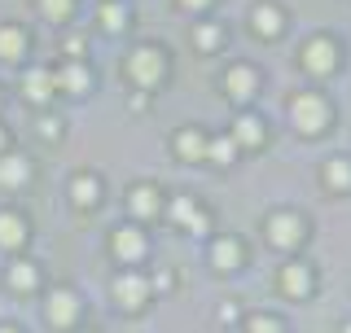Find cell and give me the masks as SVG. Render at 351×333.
<instances>
[{"label": "cell", "instance_id": "obj_1", "mask_svg": "<svg viewBox=\"0 0 351 333\" xmlns=\"http://www.w3.org/2000/svg\"><path fill=\"white\" fill-rule=\"evenodd\" d=\"M285 119H290L294 136L321 140L338 123V106H334L329 92H321V88H294V92L285 97Z\"/></svg>", "mask_w": 351, "mask_h": 333}, {"label": "cell", "instance_id": "obj_2", "mask_svg": "<svg viewBox=\"0 0 351 333\" xmlns=\"http://www.w3.org/2000/svg\"><path fill=\"white\" fill-rule=\"evenodd\" d=\"M123 79H128L132 92L154 97L158 88H167V79H171V49L158 44V40H136L123 53Z\"/></svg>", "mask_w": 351, "mask_h": 333}, {"label": "cell", "instance_id": "obj_3", "mask_svg": "<svg viewBox=\"0 0 351 333\" xmlns=\"http://www.w3.org/2000/svg\"><path fill=\"white\" fill-rule=\"evenodd\" d=\"M40 320L49 325L53 333H75L84 325V312H88V298L80 285H71V281H53V285H44L40 290Z\"/></svg>", "mask_w": 351, "mask_h": 333}, {"label": "cell", "instance_id": "obj_4", "mask_svg": "<svg viewBox=\"0 0 351 333\" xmlns=\"http://www.w3.org/2000/svg\"><path fill=\"white\" fill-rule=\"evenodd\" d=\"M259 232H263V241H268L272 250L290 259V254H299L307 241H312V219H307L299 206H272L268 215H263Z\"/></svg>", "mask_w": 351, "mask_h": 333}, {"label": "cell", "instance_id": "obj_5", "mask_svg": "<svg viewBox=\"0 0 351 333\" xmlns=\"http://www.w3.org/2000/svg\"><path fill=\"white\" fill-rule=\"evenodd\" d=\"M299 71L307 79L325 84L343 71V44H338L334 31H312L303 44H299Z\"/></svg>", "mask_w": 351, "mask_h": 333}, {"label": "cell", "instance_id": "obj_6", "mask_svg": "<svg viewBox=\"0 0 351 333\" xmlns=\"http://www.w3.org/2000/svg\"><path fill=\"white\" fill-rule=\"evenodd\" d=\"M154 285H149V272L145 268H119L110 276V303H114V312L123 316H141L154 307Z\"/></svg>", "mask_w": 351, "mask_h": 333}, {"label": "cell", "instance_id": "obj_7", "mask_svg": "<svg viewBox=\"0 0 351 333\" xmlns=\"http://www.w3.org/2000/svg\"><path fill=\"white\" fill-rule=\"evenodd\" d=\"M162 219H167L171 228H180V232H189V237H197V241H206V237L215 232V215H211V206H206L197 193H167Z\"/></svg>", "mask_w": 351, "mask_h": 333}, {"label": "cell", "instance_id": "obj_8", "mask_svg": "<svg viewBox=\"0 0 351 333\" xmlns=\"http://www.w3.org/2000/svg\"><path fill=\"white\" fill-rule=\"evenodd\" d=\"M106 250H110V259H114L119 268H141V263H149L154 237H149V228L123 219V224H114L106 232Z\"/></svg>", "mask_w": 351, "mask_h": 333}, {"label": "cell", "instance_id": "obj_9", "mask_svg": "<svg viewBox=\"0 0 351 333\" xmlns=\"http://www.w3.org/2000/svg\"><path fill=\"white\" fill-rule=\"evenodd\" d=\"M219 92H224L237 110H255L259 92H263V71L255 62H228L224 75H219Z\"/></svg>", "mask_w": 351, "mask_h": 333}, {"label": "cell", "instance_id": "obj_10", "mask_svg": "<svg viewBox=\"0 0 351 333\" xmlns=\"http://www.w3.org/2000/svg\"><path fill=\"white\" fill-rule=\"evenodd\" d=\"M272 285H277V294L285 303H307L316 294V285H321V276H316V263H307L303 254H290V259H281Z\"/></svg>", "mask_w": 351, "mask_h": 333}, {"label": "cell", "instance_id": "obj_11", "mask_svg": "<svg viewBox=\"0 0 351 333\" xmlns=\"http://www.w3.org/2000/svg\"><path fill=\"white\" fill-rule=\"evenodd\" d=\"M162 206H167V193H162L158 180H132L123 188V210H128L132 224H141V228H154V224H158V219H162Z\"/></svg>", "mask_w": 351, "mask_h": 333}, {"label": "cell", "instance_id": "obj_12", "mask_svg": "<svg viewBox=\"0 0 351 333\" xmlns=\"http://www.w3.org/2000/svg\"><path fill=\"white\" fill-rule=\"evenodd\" d=\"M206 263L215 276H237L250 263V241L241 232H211L206 237Z\"/></svg>", "mask_w": 351, "mask_h": 333}, {"label": "cell", "instance_id": "obj_13", "mask_svg": "<svg viewBox=\"0 0 351 333\" xmlns=\"http://www.w3.org/2000/svg\"><path fill=\"white\" fill-rule=\"evenodd\" d=\"M246 31L263 44H277L285 31H290V9L281 0H250L246 9Z\"/></svg>", "mask_w": 351, "mask_h": 333}, {"label": "cell", "instance_id": "obj_14", "mask_svg": "<svg viewBox=\"0 0 351 333\" xmlns=\"http://www.w3.org/2000/svg\"><path fill=\"white\" fill-rule=\"evenodd\" d=\"M224 132L237 145V153H259V149L272 145V127H268V119H263L259 110H233V123Z\"/></svg>", "mask_w": 351, "mask_h": 333}, {"label": "cell", "instance_id": "obj_15", "mask_svg": "<svg viewBox=\"0 0 351 333\" xmlns=\"http://www.w3.org/2000/svg\"><path fill=\"white\" fill-rule=\"evenodd\" d=\"M18 92L22 101H27L31 110H53V101H58V84H53V66L49 62H27L18 75Z\"/></svg>", "mask_w": 351, "mask_h": 333}, {"label": "cell", "instance_id": "obj_16", "mask_svg": "<svg viewBox=\"0 0 351 333\" xmlns=\"http://www.w3.org/2000/svg\"><path fill=\"white\" fill-rule=\"evenodd\" d=\"M53 84H58V97H71V101H88L97 92V66L93 62H58L53 66Z\"/></svg>", "mask_w": 351, "mask_h": 333}, {"label": "cell", "instance_id": "obj_17", "mask_svg": "<svg viewBox=\"0 0 351 333\" xmlns=\"http://www.w3.org/2000/svg\"><path fill=\"white\" fill-rule=\"evenodd\" d=\"M31 237H36V228H31V215L22 210L18 202H5L0 206V254H27Z\"/></svg>", "mask_w": 351, "mask_h": 333}, {"label": "cell", "instance_id": "obj_18", "mask_svg": "<svg viewBox=\"0 0 351 333\" xmlns=\"http://www.w3.org/2000/svg\"><path fill=\"white\" fill-rule=\"evenodd\" d=\"M66 197H71V210H97L106 202V180L93 171V166H80V171H71V180H66Z\"/></svg>", "mask_w": 351, "mask_h": 333}, {"label": "cell", "instance_id": "obj_19", "mask_svg": "<svg viewBox=\"0 0 351 333\" xmlns=\"http://www.w3.org/2000/svg\"><path fill=\"white\" fill-rule=\"evenodd\" d=\"M0 285L14 294H40L44 290V263L31 259V254H14L0 272Z\"/></svg>", "mask_w": 351, "mask_h": 333}, {"label": "cell", "instance_id": "obj_20", "mask_svg": "<svg viewBox=\"0 0 351 333\" xmlns=\"http://www.w3.org/2000/svg\"><path fill=\"white\" fill-rule=\"evenodd\" d=\"M0 62L5 66H27L31 62V27L5 18L0 22Z\"/></svg>", "mask_w": 351, "mask_h": 333}, {"label": "cell", "instance_id": "obj_21", "mask_svg": "<svg viewBox=\"0 0 351 333\" xmlns=\"http://www.w3.org/2000/svg\"><path fill=\"white\" fill-rule=\"evenodd\" d=\"M167 149H171V158H176V162L202 166V153H206V127H197V123H180V127L171 132Z\"/></svg>", "mask_w": 351, "mask_h": 333}, {"label": "cell", "instance_id": "obj_22", "mask_svg": "<svg viewBox=\"0 0 351 333\" xmlns=\"http://www.w3.org/2000/svg\"><path fill=\"white\" fill-rule=\"evenodd\" d=\"M31 180H36V162L27 158L22 149H9V153H0V193H22Z\"/></svg>", "mask_w": 351, "mask_h": 333}, {"label": "cell", "instance_id": "obj_23", "mask_svg": "<svg viewBox=\"0 0 351 333\" xmlns=\"http://www.w3.org/2000/svg\"><path fill=\"white\" fill-rule=\"evenodd\" d=\"M189 44H193L197 58H219V53L228 49V27L215 22V18H197L189 27Z\"/></svg>", "mask_w": 351, "mask_h": 333}, {"label": "cell", "instance_id": "obj_24", "mask_svg": "<svg viewBox=\"0 0 351 333\" xmlns=\"http://www.w3.org/2000/svg\"><path fill=\"white\" fill-rule=\"evenodd\" d=\"M93 27L101 31V36H110V40L128 36V31H132V5H128V0H97Z\"/></svg>", "mask_w": 351, "mask_h": 333}, {"label": "cell", "instance_id": "obj_25", "mask_svg": "<svg viewBox=\"0 0 351 333\" xmlns=\"http://www.w3.org/2000/svg\"><path fill=\"white\" fill-rule=\"evenodd\" d=\"M316 180H321L325 193L347 197L351 193V153H329V158L321 162V171H316Z\"/></svg>", "mask_w": 351, "mask_h": 333}, {"label": "cell", "instance_id": "obj_26", "mask_svg": "<svg viewBox=\"0 0 351 333\" xmlns=\"http://www.w3.org/2000/svg\"><path fill=\"white\" fill-rule=\"evenodd\" d=\"M237 145L228 140V132H206V153H202V166H219V171H228V166H237Z\"/></svg>", "mask_w": 351, "mask_h": 333}, {"label": "cell", "instance_id": "obj_27", "mask_svg": "<svg viewBox=\"0 0 351 333\" xmlns=\"http://www.w3.org/2000/svg\"><path fill=\"white\" fill-rule=\"evenodd\" d=\"M36 14L44 22H53L58 31L75 27V14H80V0H36Z\"/></svg>", "mask_w": 351, "mask_h": 333}, {"label": "cell", "instance_id": "obj_28", "mask_svg": "<svg viewBox=\"0 0 351 333\" xmlns=\"http://www.w3.org/2000/svg\"><path fill=\"white\" fill-rule=\"evenodd\" d=\"M241 333H290V325H285V316H277V312H241V325H237Z\"/></svg>", "mask_w": 351, "mask_h": 333}, {"label": "cell", "instance_id": "obj_29", "mask_svg": "<svg viewBox=\"0 0 351 333\" xmlns=\"http://www.w3.org/2000/svg\"><path fill=\"white\" fill-rule=\"evenodd\" d=\"M36 140L40 145H62L66 140V119L58 110H40L36 114Z\"/></svg>", "mask_w": 351, "mask_h": 333}, {"label": "cell", "instance_id": "obj_30", "mask_svg": "<svg viewBox=\"0 0 351 333\" xmlns=\"http://www.w3.org/2000/svg\"><path fill=\"white\" fill-rule=\"evenodd\" d=\"M88 58V31L66 27L62 31V62H84Z\"/></svg>", "mask_w": 351, "mask_h": 333}, {"label": "cell", "instance_id": "obj_31", "mask_svg": "<svg viewBox=\"0 0 351 333\" xmlns=\"http://www.w3.org/2000/svg\"><path fill=\"white\" fill-rule=\"evenodd\" d=\"M171 5H176V14H189V18H211L215 0H171Z\"/></svg>", "mask_w": 351, "mask_h": 333}, {"label": "cell", "instance_id": "obj_32", "mask_svg": "<svg viewBox=\"0 0 351 333\" xmlns=\"http://www.w3.org/2000/svg\"><path fill=\"white\" fill-rule=\"evenodd\" d=\"M215 320H219L224 329L241 325V303H237V298H224V303H219V312H215Z\"/></svg>", "mask_w": 351, "mask_h": 333}, {"label": "cell", "instance_id": "obj_33", "mask_svg": "<svg viewBox=\"0 0 351 333\" xmlns=\"http://www.w3.org/2000/svg\"><path fill=\"white\" fill-rule=\"evenodd\" d=\"M9 149H14V127L0 119V153H9Z\"/></svg>", "mask_w": 351, "mask_h": 333}, {"label": "cell", "instance_id": "obj_34", "mask_svg": "<svg viewBox=\"0 0 351 333\" xmlns=\"http://www.w3.org/2000/svg\"><path fill=\"white\" fill-rule=\"evenodd\" d=\"M0 333H22V325H14V320H0Z\"/></svg>", "mask_w": 351, "mask_h": 333}, {"label": "cell", "instance_id": "obj_35", "mask_svg": "<svg viewBox=\"0 0 351 333\" xmlns=\"http://www.w3.org/2000/svg\"><path fill=\"white\" fill-rule=\"evenodd\" d=\"M5 101H9V92H5V84H0V114H5Z\"/></svg>", "mask_w": 351, "mask_h": 333}, {"label": "cell", "instance_id": "obj_36", "mask_svg": "<svg viewBox=\"0 0 351 333\" xmlns=\"http://www.w3.org/2000/svg\"><path fill=\"white\" fill-rule=\"evenodd\" d=\"M338 333H351V320H343V325H338Z\"/></svg>", "mask_w": 351, "mask_h": 333}]
</instances>
